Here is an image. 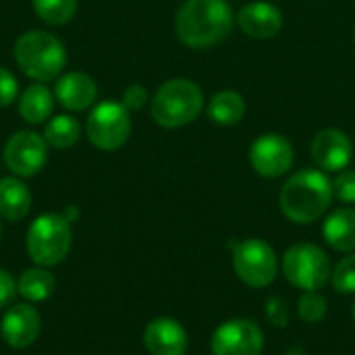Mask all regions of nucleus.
I'll return each instance as SVG.
<instances>
[{
  "label": "nucleus",
  "instance_id": "1",
  "mask_svg": "<svg viewBox=\"0 0 355 355\" xmlns=\"http://www.w3.org/2000/svg\"><path fill=\"white\" fill-rule=\"evenodd\" d=\"M235 23L229 0H185L175 15V33L187 48L204 50L227 40Z\"/></svg>",
  "mask_w": 355,
  "mask_h": 355
},
{
  "label": "nucleus",
  "instance_id": "2",
  "mask_svg": "<svg viewBox=\"0 0 355 355\" xmlns=\"http://www.w3.org/2000/svg\"><path fill=\"white\" fill-rule=\"evenodd\" d=\"M335 198L333 181L320 168H306L291 175L279 196L281 212L295 225H312L324 216Z\"/></svg>",
  "mask_w": 355,
  "mask_h": 355
},
{
  "label": "nucleus",
  "instance_id": "3",
  "mask_svg": "<svg viewBox=\"0 0 355 355\" xmlns=\"http://www.w3.org/2000/svg\"><path fill=\"white\" fill-rule=\"evenodd\" d=\"M206 106L200 85L185 77L164 81L150 100L154 123L164 129H179L193 123Z\"/></svg>",
  "mask_w": 355,
  "mask_h": 355
},
{
  "label": "nucleus",
  "instance_id": "4",
  "mask_svg": "<svg viewBox=\"0 0 355 355\" xmlns=\"http://www.w3.org/2000/svg\"><path fill=\"white\" fill-rule=\"evenodd\" d=\"M12 56L23 75L37 83L56 79L67 64V50L62 42L42 29H29L21 33L15 42Z\"/></svg>",
  "mask_w": 355,
  "mask_h": 355
},
{
  "label": "nucleus",
  "instance_id": "5",
  "mask_svg": "<svg viewBox=\"0 0 355 355\" xmlns=\"http://www.w3.org/2000/svg\"><path fill=\"white\" fill-rule=\"evenodd\" d=\"M73 243V231L71 223L64 218V214L48 212L40 214L27 229L25 235V250L27 256L44 268L60 264Z\"/></svg>",
  "mask_w": 355,
  "mask_h": 355
},
{
  "label": "nucleus",
  "instance_id": "6",
  "mask_svg": "<svg viewBox=\"0 0 355 355\" xmlns=\"http://www.w3.org/2000/svg\"><path fill=\"white\" fill-rule=\"evenodd\" d=\"M285 279L302 291H320L331 281V260L314 243L291 245L281 262Z\"/></svg>",
  "mask_w": 355,
  "mask_h": 355
},
{
  "label": "nucleus",
  "instance_id": "7",
  "mask_svg": "<svg viewBox=\"0 0 355 355\" xmlns=\"http://www.w3.org/2000/svg\"><path fill=\"white\" fill-rule=\"evenodd\" d=\"M85 133L89 144L102 152H114L123 148L131 135L129 110L114 100L96 104L85 121Z\"/></svg>",
  "mask_w": 355,
  "mask_h": 355
},
{
  "label": "nucleus",
  "instance_id": "8",
  "mask_svg": "<svg viewBox=\"0 0 355 355\" xmlns=\"http://www.w3.org/2000/svg\"><path fill=\"white\" fill-rule=\"evenodd\" d=\"M233 250V268L241 283L254 289H264L277 279L279 260L270 243L264 239H243L231 243Z\"/></svg>",
  "mask_w": 355,
  "mask_h": 355
},
{
  "label": "nucleus",
  "instance_id": "9",
  "mask_svg": "<svg viewBox=\"0 0 355 355\" xmlns=\"http://www.w3.org/2000/svg\"><path fill=\"white\" fill-rule=\"evenodd\" d=\"M2 158H4L6 168L15 177L19 179L33 177L44 168L48 160V144L44 135L23 129L8 137Z\"/></svg>",
  "mask_w": 355,
  "mask_h": 355
},
{
  "label": "nucleus",
  "instance_id": "10",
  "mask_svg": "<svg viewBox=\"0 0 355 355\" xmlns=\"http://www.w3.org/2000/svg\"><path fill=\"white\" fill-rule=\"evenodd\" d=\"M295 152L291 141L281 133H264L250 146V164L264 179H279L293 166Z\"/></svg>",
  "mask_w": 355,
  "mask_h": 355
},
{
  "label": "nucleus",
  "instance_id": "11",
  "mask_svg": "<svg viewBox=\"0 0 355 355\" xmlns=\"http://www.w3.org/2000/svg\"><path fill=\"white\" fill-rule=\"evenodd\" d=\"M210 349L212 355H262L264 333L252 320H227L214 331Z\"/></svg>",
  "mask_w": 355,
  "mask_h": 355
},
{
  "label": "nucleus",
  "instance_id": "12",
  "mask_svg": "<svg viewBox=\"0 0 355 355\" xmlns=\"http://www.w3.org/2000/svg\"><path fill=\"white\" fill-rule=\"evenodd\" d=\"M312 160L324 173H341L354 160V144L343 129L329 127L312 139Z\"/></svg>",
  "mask_w": 355,
  "mask_h": 355
},
{
  "label": "nucleus",
  "instance_id": "13",
  "mask_svg": "<svg viewBox=\"0 0 355 355\" xmlns=\"http://www.w3.org/2000/svg\"><path fill=\"white\" fill-rule=\"evenodd\" d=\"M42 331V318L29 304H10L0 322L2 341L12 349H25L33 345Z\"/></svg>",
  "mask_w": 355,
  "mask_h": 355
},
{
  "label": "nucleus",
  "instance_id": "14",
  "mask_svg": "<svg viewBox=\"0 0 355 355\" xmlns=\"http://www.w3.org/2000/svg\"><path fill=\"white\" fill-rule=\"evenodd\" d=\"M239 29L252 40H270L283 29V12L277 4L266 0H254L239 8L235 15Z\"/></svg>",
  "mask_w": 355,
  "mask_h": 355
},
{
  "label": "nucleus",
  "instance_id": "15",
  "mask_svg": "<svg viewBox=\"0 0 355 355\" xmlns=\"http://www.w3.org/2000/svg\"><path fill=\"white\" fill-rule=\"evenodd\" d=\"M54 98L58 100L62 108L71 112H81L96 104L98 85L92 75L81 73V71H71L56 79Z\"/></svg>",
  "mask_w": 355,
  "mask_h": 355
},
{
  "label": "nucleus",
  "instance_id": "16",
  "mask_svg": "<svg viewBox=\"0 0 355 355\" xmlns=\"http://www.w3.org/2000/svg\"><path fill=\"white\" fill-rule=\"evenodd\" d=\"M187 333L175 318H154L144 331V345L152 355H185Z\"/></svg>",
  "mask_w": 355,
  "mask_h": 355
},
{
  "label": "nucleus",
  "instance_id": "17",
  "mask_svg": "<svg viewBox=\"0 0 355 355\" xmlns=\"http://www.w3.org/2000/svg\"><path fill=\"white\" fill-rule=\"evenodd\" d=\"M31 210V191L19 177L0 179V218L23 220Z\"/></svg>",
  "mask_w": 355,
  "mask_h": 355
},
{
  "label": "nucleus",
  "instance_id": "18",
  "mask_svg": "<svg viewBox=\"0 0 355 355\" xmlns=\"http://www.w3.org/2000/svg\"><path fill=\"white\" fill-rule=\"evenodd\" d=\"M327 243L343 254L355 252V208H339L331 212L322 225Z\"/></svg>",
  "mask_w": 355,
  "mask_h": 355
},
{
  "label": "nucleus",
  "instance_id": "19",
  "mask_svg": "<svg viewBox=\"0 0 355 355\" xmlns=\"http://www.w3.org/2000/svg\"><path fill=\"white\" fill-rule=\"evenodd\" d=\"M54 94L44 83H31L19 98V114L27 125H42L54 108Z\"/></svg>",
  "mask_w": 355,
  "mask_h": 355
},
{
  "label": "nucleus",
  "instance_id": "20",
  "mask_svg": "<svg viewBox=\"0 0 355 355\" xmlns=\"http://www.w3.org/2000/svg\"><path fill=\"white\" fill-rule=\"evenodd\" d=\"M206 114L212 123H216L220 127L237 125L245 116V100L239 92H233V89L216 92L208 100Z\"/></svg>",
  "mask_w": 355,
  "mask_h": 355
},
{
  "label": "nucleus",
  "instance_id": "21",
  "mask_svg": "<svg viewBox=\"0 0 355 355\" xmlns=\"http://www.w3.org/2000/svg\"><path fill=\"white\" fill-rule=\"evenodd\" d=\"M56 291V279L44 266L27 268L17 279V293L31 304L46 302Z\"/></svg>",
  "mask_w": 355,
  "mask_h": 355
},
{
  "label": "nucleus",
  "instance_id": "22",
  "mask_svg": "<svg viewBox=\"0 0 355 355\" xmlns=\"http://www.w3.org/2000/svg\"><path fill=\"white\" fill-rule=\"evenodd\" d=\"M79 137H81V125L75 116L58 114L46 123L44 139L54 150H69L79 141Z\"/></svg>",
  "mask_w": 355,
  "mask_h": 355
},
{
  "label": "nucleus",
  "instance_id": "23",
  "mask_svg": "<svg viewBox=\"0 0 355 355\" xmlns=\"http://www.w3.org/2000/svg\"><path fill=\"white\" fill-rule=\"evenodd\" d=\"M35 15L48 25H64L77 12V0H31Z\"/></svg>",
  "mask_w": 355,
  "mask_h": 355
},
{
  "label": "nucleus",
  "instance_id": "24",
  "mask_svg": "<svg viewBox=\"0 0 355 355\" xmlns=\"http://www.w3.org/2000/svg\"><path fill=\"white\" fill-rule=\"evenodd\" d=\"M327 310H329L327 300L318 291H304V295L300 297L297 312H300V318L308 324L320 322L327 316Z\"/></svg>",
  "mask_w": 355,
  "mask_h": 355
},
{
  "label": "nucleus",
  "instance_id": "25",
  "mask_svg": "<svg viewBox=\"0 0 355 355\" xmlns=\"http://www.w3.org/2000/svg\"><path fill=\"white\" fill-rule=\"evenodd\" d=\"M331 283L335 287V291L349 295L355 293V254L345 256L331 272Z\"/></svg>",
  "mask_w": 355,
  "mask_h": 355
},
{
  "label": "nucleus",
  "instance_id": "26",
  "mask_svg": "<svg viewBox=\"0 0 355 355\" xmlns=\"http://www.w3.org/2000/svg\"><path fill=\"white\" fill-rule=\"evenodd\" d=\"M333 191L335 198L343 204H355V171L354 168H343L337 173L333 181Z\"/></svg>",
  "mask_w": 355,
  "mask_h": 355
},
{
  "label": "nucleus",
  "instance_id": "27",
  "mask_svg": "<svg viewBox=\"0 0 355 355\" xmlns=\"http://www.w3.org/2000/svg\"><path fill=\"white\" fill-rule=\"evenodd\" d=\"M19 96V81L17 77L8 71L0 67V108L10 106Z\"/></svg>",
  "mask_w": 355,
  "mask_h": 355
},
{
  "label": "nucleus",
  "instance_id": "28",
  "mask_svg": "<svg viewBox=\"0 0 355 355\" xmlns=\"http://www.w3.org/2000/svg\"><path fill=\"white\" fill-rule=\"evenodd\" d=\"M266 318L279 327V329H285L289 324V310H287V304L281 300V297H268L266 300Z\"/></svg>",
  "mask_w": 355,
  "mask_h": 355
},
{
  "label": "nucleus",
  "instance_id": "29",
  "mask_svg": "<svg viewBox=\"0 0 355 355\" xmlns=\"http://www.w3.org/2000/svg\"><path fill=\"white\" fill-rule=\"evenodd\" d=\"M148 89L144 87V85H139V83H133V85H129L127 89H125V94H123V106L129 110V112H133V110H141L146 104H148Z\"/></svg>",
  "mask_w": 355,
  "mask_h": 355
},
{
  "label": "nucleus",
  "instance_id": "30",
  "mask_svg": "<svg viewBox=\"0 0 355 355\" xmlns=\"http://www.w3.org/2000/svg\"><path fill=\"white\" fill-rule=\"evenodd\" d=\"M17 295V281L12 279V275L4 268H0V310L8 308L12 304Z\"/></svg>",
  "mask_w": 355,
  "mask_h": 355
},
{
  "label": "nucleus",
  "instance_id": "31",
  "mask_svg": "<svg viewBox=\"0 0 355 355\" xmlns=\"http://www.w3.org/2000/svg\"><path fill=\"white\" fill-rule=\"evenodd\" d=\"M79 214H81V212H79L75 206H69V208L64 210V218H67L69 223H75V220L79 218Z\"/></svg>",
  "mask_w": 355,
  "mask_h": 355
},
{
  "label": "nucleus",
  "instance_id": "32",
  "mask_svg": "<svg viewBox=\"0 0 355 355\" xmlns=\"http://www.w3.org/2000/svg\"><path fill=\"white\" fill-rule=\"evenodd\" d=\"M283 355H308V354H306L302 347H291V349H287Z\"/></svg>",
  "mask_w": 355,
  "mask_h": 355
},
{
  "label": "nucleus",
  "instance_id": "33",
  "mask_svg": "<svg viewBox=\"0 0 355 355\" xmlns=\"http://www.w3.org/2000/svg\"><path fill=\"white\" fill-rule=\"evenodd\" d=\"M352 314H354V320H355V302H354V306H352Z\"/></svg>",
  "mask_w": 355,
  "mask_h": 355
},
{
  "label": "nucleus",
  "instance_id": "34",
  "mask_svg": "<svg viewBox=\"0 0 355 355\" xmlns=\"http://www.w3.org/2000/svg\"><path fill=\"white\" fill-rule=\"evenodd\" d=\"M354 42H355V27H354Z\"/></svg>",
  "mask_w": 355,
  "mask_h": 355
},
{
  "label": "nucleus",
  "instance_id": "35",
  "mask_svg": "<svg viewBox=\"0 0 355 355\" xmlns=\"http://www.w3.org/2000/svg\"><path fill=\"white\" fill-rule=\"evenodd\" d=\"M0 237H2V229H0Z\"/></svg>",
  "mask_w": 355,
  "mask_h": 355
}]
</instances>
